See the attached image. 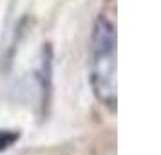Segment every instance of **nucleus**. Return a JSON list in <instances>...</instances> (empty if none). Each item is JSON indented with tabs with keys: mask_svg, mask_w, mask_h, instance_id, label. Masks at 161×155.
<instances>
[{
	"mask_svg": "<svg viewBox=\"0 0 161 155\" xmlns=\"http://www.w3.org/2000/svg\"><path fill=\"white\" fill-rule=\"evenodd\" d=\"M91 85L96 99L116 108V29L105 15L96 18L91 36Z\"/></svg>",
	"mask_w": 161,
	"mask_h": 155,
	"instance_id": "nucleus-1",
	"label": "nucleus"
},
{
	"mask_svg": "<svg viewBox=\"0 0 161 155\" xmlns=\"http://www.w3.org/2000/svg\"><path fill=\"white\" fill-rule=\"evenodd\" d=\"M18 139V133L15 132H8V130H0V150L11 146L15 141Z\"/></svg>",
	"mask_w": 161,
	"mask_h": 155,
	"instance_id": "nucleus-2",
	"label": "nucleus"
}]
</instances>
